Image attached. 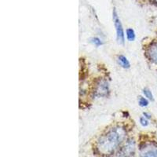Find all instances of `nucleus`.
Instances as JSON below:
<instances>
[{
    "instance_id": "nucleus-9",
    "label": "nucleus",
    "mask_w": 157,
    "mask_h": 157,
    "mask_svg": "<svg viewBox=\"0 0 157 157\" xmlns=\"http://www.w3.org/2000/svg\"><path fill=\"white\" fill-rule=\"evenodd\" d=\"M142 93H143V94H144V96H145L147 99H148V100H151V101L154 100L153 94H152V91L150 90L149 89H148V88H145V89H143Z\"/></svg>"
},
{
    "instance_id": "nucleus-14",
    "label": "nucleus",
    "mask_w": 157,
    "mask_h": 157,
    "mask_svg": "<svg viewBox=\"0 0 157 157\" xmlns=\"http://www.w3.org/2000/svg\"><path fill=\"white\" fill-rule=\"evenodd\" d=\"M150 1H151V2H154V3L157 4V0H150Z\"/></svg>"
},
{
    "instance_id": "nucleus-3",
    "label": "nucleus",
    "mask_w": 157,
    "mask_h": 157,
    "mask_svg": "<svg viewBox=\"0 0 157 157\" xmlns=\"http://www.w3.org/2000/svg\"><path fill=\"white\" fill-rule=\"evenodd\" d=\"M113 21H114L115 28H116V37H117L118 42L120 44L123 45L125 43V33H124L123 25H122L120 18L118 17L116 10L113 11Z\"/></svg>"
},
{
    "instance_id": "nucleus-4",
    "label": "nucleus",
    "mask_w": 157,
    "mask_h": 157,
    "mask_svg": "<svg viewBox=\"0 0 157 157\" xmlns=\"http://www.w3.org/2000/svg\"><path fill=\"white\" fill-rule=\"evenodd\" d=\"M135 152V142L134 141H128L123 146L119 149L117 157H131Z\"/></svg>"
},
{
    "instance_id": "nucleus-10",
    "label": "nucleus",
    "mask_w": 157,
    "mask_h": 157,
    "mask_svg": "<svg viewBox=\"0 0 157 157\" xmlns=\"http://www.w3.org/2000/svg\"><path fill=\"white\" fill-rule=\"evenodd\" d=\"M138 105L141 107H146L148 105V99H147L145 97L140 96L138 98Z\"/></svg>"
},
{
    "instance_id": "nucleus-5",
    "label": "nucleus",
    "mask_w": 157,
    "mask_h": 157,
    "mask_svg": "<svg viewBox=\"0 0 157 157\" xmlns=\"http://www.w3.org/2000/svg\"><path fill=\"white\" fill-rule=\"evenodd\" d=\"M146 56L152 62L157 64V42L150 43L146 49Z\"/></svg>"
},
{
    "instance_id": "nucleus-11",
    "label": "nucleus",
    "mask_w": 157,
    "mask_h": 157,
    "mask_svg": "<svg viewBox=\"0 0 157 157\" xmlns=\"http://www.w3.org/2000/svg\"><path fill=\"white\" fill-rule=\"evenodd\" d=\"M91 43H93L94 46H96V47H100V46H101L102 45L101 40L98 37L92 38V39H91Z\"/></svg>"
},
{
    "instance_id": "nucleus-12",
    "label": "nucleus",
    "mask_w": 157,
    "mask_h": 157,
    "mask_svg": "<svg viewBox=\"0 0 157 157\" xmlns=\"http://www.w3.org/2000/svg\"><path fill=\"white\" fill-rule=\"evenodd\" d=\"M140 123L141 124V126H143V127H147V126L149 124V122H148V120L147 119V118H145V116H142L140 117Z\"/></svg>"
},
{
    "instance_id": "nucleus-8",
    "label": "nucleus",
    "mask_w": 157,
    "mask_h": 157,
    "mask_svg": "<svg viewBox=\"0 0 157 157\" xmlns=\"http://www.w3.org/2000/svg\"><path fill=\"white\" fill-rule=\"evenodd\" d=\"M126 36H127V39L128 41L130 42L134 41V39H135L136 38V35L134 29H127V31H126Z\"/></svg>"
},
{
    "instance_id": "nucleus-13",
    "label": "nucleus",
    "mask_w": 157,
    "mask_h": 157,
    "mask_svg": "<svg viewBox=\"0 0 157 157\" xmlns=\"http://www.w3.org/2000/svg\"><path fill=\"white\" fill-rule=\"evenodd\" d=\"M143 116H145V118H147L148 120H150V119H151V115L148 114V113H143Z\"/></svg>"
},
{
    "instance_id": "nucleus-7",
    "label": "nucleus",
    "mask_w": 157,
    "mask_h": 157,
    "mask_svg": "<svg viewBox=\"0 0 157 157\" xmlns=\"http://www.w3.org/2000/svg\"><path fill=\"white\" fill-rule=\"evenodd\" d=\"M117 61L118 64H120V66L122 68H125V69H128L130 67V63L127 57L123 55H119L117 57Z\"/></svg>"
},
{
    "instance_id": "nucleus-1",
    "label": "nucleus",
    "mask_w": 157,
    "mask_h": 157,
    "mask_svg": "<svg viewBox=\"0 0 157 157\" xmlns=\"http://www.w3.org/2000/svg\"><path fill=\"white\" fill-rule=\"evenodd\" d=\"M127 135V129L122 125H115L107 129L97 140V151L101 155H112L121 147Z\"/></svg>"
},
{
    "instance_id": "nucleus-6",
    "label": "nucleus",
    "mask_w": 157,
    "mask_h": 157,
    "mask_svg": "<svg viewBox=\"0 0 157 157\" xmlns=\"http://www.w3.org/2000/svg\"><path fill=\"white\" fill-rule=\"evenodd\" d=\"M141 157H157V147L152 145H148L141 148Z\"/></svg>"
},
{
    "instance_id": "nucleus-2",
    "label": "nucleus",
    "mask_w": 157,
    "mask_h": 157,
    "mask_svg": "<svg viewBox=\"0 0 157 157\" xmlns=\"http://www.w3.org/2000/svg\"><path fill=\"white\" fill-rule=\"evenodd\" d=\"M94 96L95 98H106L110 93L109 83L106 78H100L97 81L94 88Z\"/></svg>"
}]
</instances>
